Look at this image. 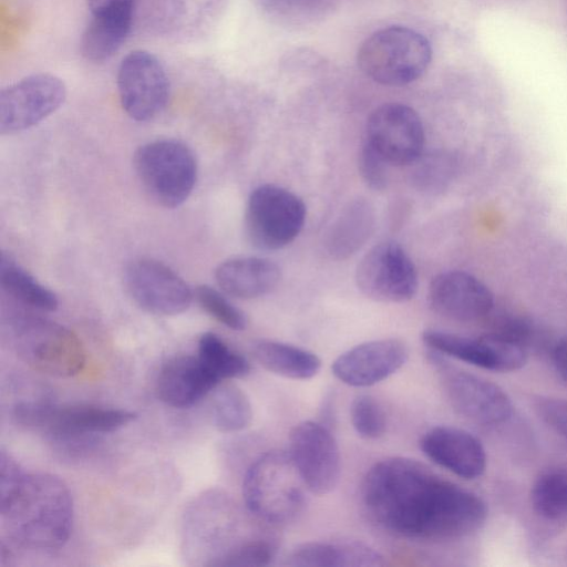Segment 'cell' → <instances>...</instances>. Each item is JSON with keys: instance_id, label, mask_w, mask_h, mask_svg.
I'll list each match as a JSON object with an SVG mask.
<instances>
[{"instance_id": "obj_24", "label": "cell", "mask_w": 567, "mask_h": 567, "mask_svg": "<svg viewBox=\"0 0 567 567\" xmlns=\"http://www.w3.org/2000/svg\"><path fill=\"white\" fill-rule=\"evenodd\" d=\"M292 567H379L383 556L369 545L357 542H310L297 545L287 556Z\"/></svg>"}, {"instance_id": "obj_36", "label": "cell", "mask_w": 567, "mask_h": 567, "mask_svg": "<svg viewBox=\"0 0 567 567\" xmlns=\"http://www.w3.org/2000/svg\"><path fill=\"white\" fill-rule=\"evenodd\" d=\"M24 473L14 457L3 447L0 450V499L6 498L20 483Z\"/></svg>"}, {"instance_id": "obj_30", "label": "cell", "mask_w": 567, "mask_h": 567, "mask_svg": "<svg viewBox=\"0 0 567 567\" xmlns=\"http://www.w3.org/2000/svg\"><path fill=\"white\" fill-rule=\"evenodd\" d=\"M198 359L219 381L243 378L250 371L245 357L234 351L217 334L206 332L198 340Z\"/></svg>"}, {"instance_id": "obj_14", "label": "cell", "mask_w": 567, "mask_h": 567, "mask_svg": "<svg viewBox=\"0 0 567 567\" xmlns=\"http://www.w3.org/2000/svg\"><path fill=\"white\" fill-rule=\"evenodd\" d=\"M307 491L324 495L338 484L340 452L331 432L320 422L296 424L289 435V452Z\"/></svg>"}, {"instance_id": "obj_41", "label": "cell", "mask_w": 567, "mask_h": 567, "mask_svg": "<svg viewBox=\"0 0 567 567\" xmlns=\"http://www.w3.org/2000/svg\"><path fill=\"white\" fill-rule=\"evenodd\" d=\"M121 0H87L90 10L93 13H99L104 11L114 4H116Z\"/></svg>"}, {"instance_id": "obj_35", "label": "cell", "mask_w": 567, "mask_h": 567, "mask_svg": "<svg viewBox=\"0 0 567 567\" xmlns=\"http://www.w3.org/2000/svg\"><path fill=\"white\" fill-rule=\"evenodd\" d=\"M536 410L546 425L567 439V399L542 398L536 403Z\"/></svg>"}, {"instance_id": "obj_10", "label": "cell", "mask_w": 567, "mask_h": 567, "mask_svg": "<svg viewBox=\"0 0 567 567\" xmlns=\"http://www.w3.org/2000/svg\"><path fill=\"white\" fill-rule=\"evenodd\" d=\"M429 361L439 372L452 408L482 425L506 422L513 412L508 395L497 384L452 365L446 357L429 350Z\"/></svg>"}, {"instance_id": "obj_37", "label": "cell", "mask_w": 567, "mask_h": 567, "mask_svg": "<svg viewBox=\"0 0 567 567\" xmlns=\"http://www.w3.org/2000/svg\"><path fill=\"white\" fill-rule=\"evenodd\" d=\"M264 4L279 13L288 16H301L311 13L323 4L324 0H261Z\"/></svg>"}, {"instance_id": "obj_1", "label": "cell", "mask_w": 567, "mask_h": 567, "mask_svg": "<svg viewBox=\"0 0 567 567\" xmlns=\"http://www.w3.org/2000/svg\"><path fill=\"white\" fill-rule=\"evenodd\" d=\"M369 515L388 530L409 538L453 539L485 522L487 509L476 494L445 481L408 457L374 463L361 484Z\"/></svg>"}, {"instance_id": "obj_2", "label": "cell", "mask_w": 567, "mask_h": 567, "mask_svg": "<svg viewBox=\"0 0 567 567\" xmlns=\"http://www.w3.org/2000/svg\"><path fill=\"white\" fill-rule=\"evenodd\" d=\"M3 529L16 544L33 550H53L69 539L73 502L65 483L49 473L24 474L0 499Z\"/></svg>"}, {"instance_id": "obj_20", "label": "cell", "mask_w": 567, "mask_h": 567, "mask_svg": "<svg viewBox=\"0 0 567 567\" xmlns=\"http://www.w3.org/2000/svg\"><path fill=\"white\" fill-rule=\"evenodd\" d=\"M424 455L433 463L465 478L480 477L486 468V453L481 441L454 426H435L420 440Z\"/></svg>"}, {"instance_id": "obj_28", "label": "cell", "mask_w": 567, "mask_h": 567, "mask_svg": "<svg viewBox=\"0 0 567 567\" xmlns=\"http://www.w3.org/2000/svg\"><path fill=\"white\" fill-rule=\"evenodd\" d=\"M209 416L220 432H238L249 426L252 408L247 394L237 385L220 383L212 391Z\"/></svg>"}, {"instance_id": "obj_3", "label": "cell", "mask_w": 567, "mask_h": 567, "mask_svg": "<svg viewBox=\"0 0 567 567\" xmlns=\"http://www.w3.org/2000/svg\"><path fill=\"white\" fill-rule=\"evenodd\" d=\"M306 489L290 454L275 450L257 457L243 482L249 512L271 524L293 520L303 509Z\"/></svg>"}, {"instance_id": "obj_17", "label": "cell", "mask_w": 567, "mask_h": 567, "mask_svg": "<svg viewBox=\"0 0 567 567\" xmlns=\"http://www.w3.org/2000/svg\"><path fill=\"white\" fill-rule=\"evenodd\" d=\"M422 341L433 352L497 372L518 370L527 357L524 346L495 332L471 338L427 329Z\"/></svg>"}, {"instance_id": "obj_25", "label": "cell", "mask_w": 567, "mask_h": 567, "mask_svg": "<svg viewBox=\"0 0 567 567\" xmlns=\"http://www.w3.org/2000/svg\"><path fill=\"white\" fill-rule=\"evenodd\" d=\"M373 206L364 198L349 202L329 226L324 236L327 252L337 260L355 254L374 230Z\"/></svg>"}, {"instance_id": "obj_26", "label": "cell", "mask_w": 567, "mask_h": 567, "mask_svg": "<svg viewBox=\"0 0 567 567\" xmlns=\"http://www.w3.org/2000/svg\"><path fill=\"white\" fill-rule=\"evenodd\" d=\"M252 354L269 372L292 380L311 379L321 368L316 353L280 341L259 340L252 347Z\"/></svg>"}, {"instance_id": "obj_34", "label": "cell", "mask_w": 567, "mask_h": 567, "mask_svg": "<svg viewBox=\"0 0 567 567\" xmlns=\"http://www.w3.org/2000/svg\"><path fill=\"white\" fill-rule=\"evenodd\" d=\"M385 158L365 140L359 155V171L364 183L374 190H382L388 182Z\"/></svg>"}, {"instance_id": "obj_39", "label": "cell", "mask_w": 567, "mask_h": 567, "mask_svg": "<svg viewBox=\"0 0 567 567\" xmlns=\"http://www.w3.org/2000/svg\"><path fill=\"white\" fill-rule=\"evenodd\" d=\"M553 362L558 374L567 380V336L561 338L554 347Z\"/></svg>"}, {"instance_id": "obj_4", "label": "cell", "mask_w": 567, "mask_h": 567, "mask_svg": "<svg viewBox=\"0 0 567 567\" xmlns=\"http://www.w3.org/2000/svg\"><path fill=\"white\" fill-rule=\"evenodd\" d=\"M432 49L420 32L402 25L380 29L358 50V65L377 83L402 86L416 81L429 68Z\"/></svg>"}, {"instance_id": "obj_31", "label": "cell", "mask_w": 567, "mask_h": 567, "mask_svg": "<svg viewBox=\"0 0 567 567\" xmlns=\"http://www.w3.org/2000/svg\"><path fill=\"white\" fill-rule=\"evenodd\" d=\"M350 417L354 431L363 439L375 440L385 432V413L380 403L369 394H359L353 399Z\"/></svg>"}, {"instance_id": "obj_22", "label": "cell", "mask_w": 567, "mask_h": 567, "mask_svg": "<svg viewBox=\"0 0 567 567\" xmlns=\"http://www.w3.org/2000/svg\"><path fill=\"white\" fill-rule=\"evenodd\" d=\"M219 288L238 299H255L268 295L279 284L280 268L261 257H236L219 264L215 270Z\"/></svg>"}, {"instance_id": "obj_8", "label": "cell", "mask_w": 567, "mask_h": 567, "mask_svg": "<svg viewBox=\"0 0 567 567\" xmlns=\"http://www.w3.org/2000/svg\"><path fill=\"white\" fill-rule=\"evenodd\" d=\"M12 344L24 364L50 377H73L85 364L81 340L69 329L40 318L20 319L13 328Z\"/></svg>"}, {"instance_id": "obj_19", "label": "cell", "mask_w": 567, "mask_h": 567, "mask_svg": "<svg viewBox=\"0 0 567 567\" xmlns=\"http://www.w3.org/2000/svg\"><path fill=\"white\" fill-rule=\"evenodd\" d=\"M427 300L434 312L460 322L485 318L494 306L489 289L473 275L460 270L435 276L429 286Z\"/></svg>"}, {"instance_id": "obj_15", "label": "cell", "mask_w": 567, "mask_h": 567, "mask_svg": "<svg viewBox=\"0 0 567 567\" xmlns=\"http://www.w3.org/2000/svg\"><path fill=\"white\" fill-rule=\"evenodd\" d=\"M365 141L389 164H412L423 152V123L412 107L402 103H385L373 110L368 117Z\"/></svg>"}, {"instance_id": "obj_29", "label": "cell", "mask_w": 567, "mask_h": 567, "mask_svg": "<svg viewBox=\"0 0 567 567\" xmlns=\"http://www.w3.org/2000/svg\"><path fill=\"white\" fill-rule=\"evenodd\" d=\"M530 502L535 513L550 522L567 518V466H553L534 482Z\"/></svg>"}, {"instance_id": "obj_7", "label": "cell", "mask_w": 567, "mask_h": 567, "mask_svg": "<svg viewBox=\"0 0 567 567\" xmlns=\"http://www.w3.org/2000/svg\"><path fill=\"white\" fill-rule=\"evenodd\" d=\"M235 504L224 493H203L188 506L183 522V553L190 564L219 566L235 549L230 543L236 532Z\"/></svg>"}, {"instance_id": "obj_38", "label": "cell", "mask_w": 567, "mask_h": 567, "mask_svg": "<svg viewBox=\"0 0 567 567\" xmlns=\"http://www.w3.org/2000/svg\"><path fill=\"white\" fill-rule=\"evenodd\" d=\"M449 163L444 158L433 157L425 161L416 171V181L420 185L431 187L441 184L447 176Z\"/></svg>"}, {"instance_id": "obj_32", "label": "cell", "mask_w": 567, "mask_h": 567, "mask_svg": "<svg viewBox=\"0 0 567 567\" xmlns=\"http://www.w3.org/2000/svg\"><path fill=\"white\" fill-rule=\"evenodd\" d=\"M199 306L218 322L236 331L247 326L245 313L234 306L223 293L215 288L202 285L195 290Z\"/></svg>"}, {"instance_id": "obj_9", "label": "cell", "mask_w": 567, "mask_h": 567, "mask_svg": "<svg viewBox=\"0 0 567 567\" xmlns=\"http://www.w3.org/2000/svg\"><path fill=\"white\" fill-rule=\"evenodd\" d=\"M306 206L295 193L274 184L249 195L245 226L249 241L261 250H278L292 243L303 228Z\"/></svg>"}, {"instance_id": "obj_16", "label": "cell", "mask_w": 567, "mask_h": 567, "mask_svg": "<svg viewBox=\"0 0 567 567\" xmlns=\"http://www.w3.org/2000/svg\"><path fill=\"white\" fill-rule=\"evenodd\" d=\"M124 285L136 305L159 316L184 312L194 297L190 287L179 275L151 258L131 261L124 270Z\"/></svg>"}, {"instance_id": "obj_40", "label": "cell", "mask_w": 567, "mask_h": 567, "mask_svg": "<svg viewBox=\"0 0 567 567\" xmlns=\"http://www.w3.org/2000/svg\"><path fill=\"white\" fill-rule=\"evenodd\" d=\"M321 420L319 421L327 427L331 429L334 424V398L331 393L324 395L320 408Z\"/></svg>"}, {"instance_id": "obj_18", "label": "cell", "mask_w": 567, "mask_h": 567, "mask_svg": "<svg viewBox=\"0 0 567 567\" xmlns=\"http://www.w3.org/2000/svg\"><path fill=\"white\" fill-rule=\"evenodd\" d=\"M408 355L406 346L399 339L371 340L341 353L333 361L331 371L347 385L370 386L399 371Z\"/></svg>"}, {"instance_id": "obj_5", "label": "cell", "mask_w": 567, "mask_h": 567, "mask_svg": "<svg viewBox=\"0 0 567 567\" xmlns=\"http://www.w3.org/2000/svg\"><path fill=\"white\" fill-rule=\"evenodd\" d=\"M14 420L29 429L43 432L59 444H84L96 434L122 429L136 419V413L93 405L60 406L49 402L22 401L12 409Z\"/></svg>"}, {"instance_id": "obj_33", "label": "cell", "mask_w": 567, "mask_h": 567, "mask_svg": "<svg viewBox=\"0 0 567 567\" xmlns=\"http://www.w3.org/2000/svg\"><path fill=\"white\" fill-rule=\"evenodd\" d=\"M277 553V545L269 539H249L230 551L220 563L223 567H259L269 565Z\"/></svg>"}, {"instance_id": "obj_6", "label": "cell", "mask_w": 567, "mask_h": 567, "mask_svg": "<svg viewBox=\"0 0 567 567\" xmlns=\"http://www.w3.org/2000/svg\"><path fill=\"white\" fill-rule=\"evenodd\" d=\"M133 164L146 193L163 207L182 205L193 192L197 164L190 148L182 142H148L136 150Z\"/></svg>"}, {"instance_id": "obj_11", "label": "cell", "mask_w": 567, "mask_h": 567, "mask_svg": "<svg viewBox=\"0 0 567 567\" xmlns=\"http://www.w3.org/2000/svg\"><path fill=\"white\" fill-rule=\"evenodd\" d=\"M355 284L372 300L400 303L415 296L419 276L402 246L394 241H382L373 246L358 264Z\"/></svg>"}, {"instance_id": "obj_27", "label": "cell", "mask_w": 567, "mask_h": 567, "mask_svg": "<svg viewBox=\"0 0 567 567\" xmlns=\"http://www.w3.org/2000/svg\"><path fill=\"white\" fill-rule=\"evenodd\" d=\"M0 282L10 296L23 305L42 311H54L59 307L58 297L52 290L6 255L1 257Z\"/></svg>"}, {"instance_id": "obj_13", "label": "cell", "mask_w": 567, "mask_h": 567, "mask_svg": "<svg viewBox=\"0 0 567 567\" xmlns=\"http://www.w3.org/2000/svg\"><path fill=\"white\" fill-rule=\"evenodd\" d=\"M63 81L50 73L25 76L0 92V133L28 130L54 113L64 102Z\"/></svg>"}, {"instance_id": "obj_21", "label": "cell", "mask_w": 567, "mask_h": 567, "mask_svg": "<svg viewBox=\"0 0 567 567\" xmlns=\"http://www.w3.org/2000/svg\"><path fill=\"white\" fill-rule=\"evenodd\" d=\"M220 382L198 357H176L162 368L157 381L158 398L173 408H187L209 394Z\"/></svg>"}, {"instance_id": "obj_23", "label": "cell", "mask_w": 567, "mask_h": 567, "mask_svg": "<svg viewBox=\"0 0 567 567\" xmlns=\"http://www.w3.org/2000/svg\"><path fill=\"white\" fill-rule=\"evenodd\" d=\"M134 6V0H121L113 7L92 14L81 40V52L85 59L101 62L120 49L131 30Z\"/></svg>"}, {"instance_id": "obj_12", "label": "cell", "mask_w": 567, "mask_h": 567, "mask_svg": "<svg viewBox=\"0 0 567 567\" xmlns=\"http://www.w3.org/2000/svg\"><path fill=\"white\" fill-rule=\"evenodd\" d=\"M117 90L125 113L134 121L146 122L166 106L169 82L155 55L136 50L126 54L120 63Z\"/></svg>"}]
</instances>
